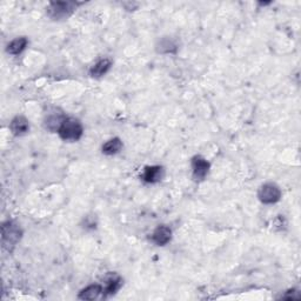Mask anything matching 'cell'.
<instances>
[{
	"label": "cell",
	"instance_id": "obj_1",
	"mask_svg": "<svg viewBox=\"0 0 301 301\" xmlns=\"http://www.w3.org/2000/svg\"><path fill=\"white\" fill-rule=\"evenodd\" d=\"M83 125L76 118H66L58 131L60 138L64 142H78L83 136Z\"/></svg>",
	"mask_w": 301,
	"mask_h": 301
},
{
	"label": "cell",
	"instance_id": "obj_2",
	"mask_svg": "<svg viewBox=\"0 0 301 301\" xmlns=\"http://www.w3.org/2000/svg\"><path fill=\"white\" fill-rule=\"evenodd\" d=\"M21 229L13 221H6L2 226V240L5 248L12 249L18 241L21 239Z\"/></svg>",
	"mask_w": 301,
	"mask_h": 301
},
{
	"label": "cell",
	"instance_id": "obj_3",
	"mask_svg": "<svg viewBox=\"0 0 301 301\" xmlns=\"http://www.w3.org/2000/svg\"><path fill=\"white\" fill-rule=\"evenodd\" d=\"M77 4L71 2H57L51 3L48 10L49 15L54 20H60V19L68 18L74 10H76Z\"/></svg>",
	"mask_w": 301,
	"mask_h": 301
},
{
	"label": "cell",
	"instance_id": "obj_4",
	"mask_svg": "<svg viewBox=\"0 0 301 301\" xmlns=\"http://www.w3.org/2000/svg\"><path fill=\"white\" fill-rule=\"evenodd\" d=\"M258 198L265 205L275 204L281 199V190L273 182H266L259 189Z\"/></svg>",
	"mask_w": 301,
	"mask_h": 301
},
{
	"label": "cell",
	"instance_id": "obj_5",
	"mask_svg": "<svg viewBox=\"0 0 301 301\" xmlns=\"http://www.w3.org/2000/svg\"><path fill=\"white\" fill-rule=\"evenodd\" d=\"M210 163L207 161L205 158H202L201 155H195L192 159V171H193V177L195 180L201 181L206 178V175L210 172Z\"/></svg>",
	"mask_w": 301,
	"mask_h": 301
},
{
	"label": "cell",
	"instance_id": "obj_6",
	"mask_svg": "<svg viewBox=\"0 0 301 301\" xmlns=\"http://www.w3.org/2000/svg\"><path fill=\"white\" fill-rule=\"evenodd\" d=\"M171 239H172V230L170 227H167V226L165 225L158 226L151 236L152 242L157 246H165L169 244Z\"/></svg>",
	"mask_w": 301,
	"mask_h": 301
},
{
	"label": "cell",
	"instance_id": "obj_7",
	"mask_svg": "<svg viewBox=\"0 0 301 301\" xmlns=\"http://www.w3.org/2000/svg\"><path fill=\"white\" fill-rule=\"evenodd\" d=\"M165 175V171L161 166H147L145 167L142 179L147 183H157L161 181Z\"/></svg>",
	"mask_w": 301,
	"mask_h": 301
},
{
	"label": "cell",
	"instance_id": "obj_8",
	"mask_svg": "<svg viewBox=\"0 0 301 301\" xmlns=\"http://www.w3.org/2000/svg\"><path fill=\"white\" fill-rule=\"evenodd\" d=\"M10 130L15 136H21L30 131V123L25 117L17 115L10 124Z\"/></svg>",
	"mask_w": 301,
	"mask_h": 301
},
{
	"label": "cell",
	"instance_id": "obj_9",
	"mask_svg": "<svg viewBox=\"0 0 301 301\" xmlns=\"http://www.w3.org/2000/svg\"><path fill=\"white\" fill-rule=\"evenodd\" d=\"M65 119L66 117L62 113H58L57 111L48 113L45 117V127L51 132H58Z\"/></svg>",
	"mask_w": 301,
	"mask_h": 301
},
{
	"label": "cell",
	"instance_id": "obj_10",
	"mask_svg": "<svg viewBox=\"0 0 301 301\" xmlns=\"http://www.w3.org/2000/svg\"><path fill=\"white\" fill-rule=\"evenodd\" d=\"M111 67L112 61L109 60L108 58H104V59L97 61L96 64L92 66L91 70H89V76L93 78H101L109 71Z\"/></svg>",
	"mask_w": 301,
	"mask_h": 301
},
{
	"label": "cell",
	"instance_id": "obj_11",
	"mask_svg": "<svg viewBox=\"0 0 301 301\" xmlns=\"http://www.w3.org/2000/svg\"><path fill=\"white\" fill-rule=\"evenodd\" d=\"M121 285H123V279L119 275L111 274L106 279V284H105L103 294L105 295H113L119 291Z\"/></svg>",
	"mask_w": 301,
	"mask_h": 301
},
{
	"label": "cell",
	"instance_id": "obj_12",
	"mask_svg": "<svg viewBox=\"0 0 301 301\" xmlns=\"http://www.w3.org/2000/svg\"><path fill=\"white\" fill-rule=\"evenodd\" d=\"M104 288L100 285H89L79 293L78 298L81 300H96L103 294Z\"/></svg>",
	"mask_w": 301,
	"mask_h": 301
},
{
	"label": "cell",
	"instance_id": "obj_13",
	"mask_svg": "<svg viewBox=\"0 0 301 301\" xmlns=\"http://www.w3.org/2000/svg\"><path fill=\"white\" fill-rule=\"evenodd\" d=\"M27 44H29V40L25 37H20V38H17L14 39L10 42L9 45H7V53L12 54V56H18V54H20L22 51L26 49Z\"/></svg>",
	"mask_w": 301,
	"mask_h": 301
},
{
	"label": "cell",
	"instance_id": "obj_14",
	"mask_svg": "<svg viewBox=\"0 0 301 301\" xmlns=\"http://www.w3.org/2000/svg\"><path fill=\"white\" fill-rule=\"evenodd\" d=\"M121 148H123V142L119 138H113V139H109L108 142L105 143L103 145V153L106 154V155H113V154H117L119 153L121 151Z\"/></svg>",
	"mask_w": 301,
	"mask_h": 301
},
{
	"label": "cell",
	"instance_id": "obj_15",
	"mask_svg": "<svg viewBox=\"0 0 301 301\" xmlns=\"http://www.w3.org/2000/svg\"><path fill=\"white\" fill-rule=\"evenodd\" d=\"M177 44L173 40H171L169 38L163 39L158 45V52L160 53H175L177 52Z\"/></svg>",
	"mask_w": 301,
	"mask_h": 301
}]
</instances>
